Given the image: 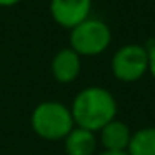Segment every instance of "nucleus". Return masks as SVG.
Wrapping results in <instances>:
<instances>
[{
	"label": "nucleus",
	"mask_w": 155,
	"mask_h": 155,
	"mask_svg": "<svg viewBox=\"0 0 155 155\" xmlns=\"http://www.w3.org/2000/svg\"><path fill=\"white\" fill-rule=\"evenodd\" d=\"M95 155H128L127 152H108V150H100Z\"/></svg>",
	"instance_id": "obj_12"
},
{
	"label": "nucleus",
	"mask_w": 155,
	"mask_h": 155,
	"mask_svg": "<svg viewBox=\"0 0 155 155\" xmlns=\"http://www.w3.org/2000/svg\"><path fill=\"white\" fill-rule=\"evenodd\" d=\"M62 142L65 155H95L98 152L97 134L80 127H74Z\"/></svg>",
	"instance_id": "obj_8"
},
{
	"label": "nucleus",
	"mask_w": 155,
	"mask_h": 155,
	"mask_svg": "<svg viewBox=\"0 0 155 155\" xmlns=\"http://www.w3.org/2000/svg\"><path fill=\"white\" fill-rule=\"evenodd\" d=\"M75 127L97 134L108 122L117 118L118 104L115 95L100 85H90L77 92L68 105Z\"/></svg>",
	"instance_id": "obj_1"
},
{
	"label": "nucleus",
	"mask_w": 155,
	"mask_h": 155,
	"mask_svg": "<svg viewBox=\"0 0 155 155\" xmlns=\"http://www.w3.org/2000/svg\"><path fill=\"white\" fill-rule=\"evenodd\" d=\"M20 0H0V7H12V5H17Z\"/></svg>",
	"instance_id": "obj_11"
},
{
	"label": "nucleus",
	"mask_w": 155,
	"mask_h": 155,
	"mask_svg": "<svg viewBox=\"0 0 155 155\" xmlns=\"http://www.w3.org/2000/svg\"><path fill=\"white\" fill-rule=\"evenodd\" d=\"M70 45L80 57H95L100 55L110 47L112 30L102 18L88 17L82 24L70 28Z\"/></svg>",
	"instance_id": "obj_3"
},
{
	"label": "nucleus",
	"mask_w": 155,
	"mask_h": 155,
	"mask_svg": "<svg viewBox=\"0 0 155 155\" xmlns=\"http://www.w3.org/2000/svg\"><path fill=\"white\" fill-rule=\"evenodd\" d=\"M145 47H147V52H148V74L155 80V40H152Z\"/></svg>",
	"instance_id": "obj_10"
},
{
	"label": "nucleus",
	"mask_w": 155,
	"mask_h": 155,
	"mask_svg": "<svg viewBox=\"0 0 155 155\" xmlns=\"http://www.w3.org/2000/svg\"><path fill=\"white\" fill-rule=\"evenodd\" d=\"M97 138H98V147H102V150L127 152L132 138V128L124 120L115 118L97 132Z\"/></svg>",
	"instance_id": "obj_7"
},
{
	"label": "nucleus",
	"mask_w": 155,
	"mask_h": 155,
	"mask_svg": "<svg viewBox=\"0 0 155 155\" xmlns=\"http://www.w3.org/2000/svg\"><path fill=\"white\" fill-rule=\"evenodd\" d=\"M110 70L118 82L134 84L148 74V52L142 44H125L114 52Z\"/></svg>",
	"instance_id": "obj_4"
},
{
	"label": "nucleus",
	"mask_w": 155,
	"mask_h": 155,
	"mask_svg": "<svg viewBox=\"0 0 155 155\" xmlns=\"http://www.w3.org/2000/svg\"><path fill=\"white\" fill-rule=\"evenodd\" d=\"M128 155H155V127H142L132 132Z\"/></svg>",
	"instance_id": "obj_9"
},
{
	"label": "nucleus",
	"mask_w": 155,
	"mask_h": 155,
	"mask_svg": "<svg viewBox=\"0 0 155 155\" xmlns=\"http://www.w3.org/2000/svg\"><path fill=\"white\" fill-rule=\"evenodd\" d=\"M92 4V0H50L48 10L60 27L70 30L90 17Z\"/></svg>",
	"instance_id": "obj_5"
},
{
	"label": "nucleus",
	"mask_w": 155,
	"mask_h": 155,
	"mask_svg": "<svg viewBox=\"0 0 155 155\" xmlns=\"http://www.w3.org/2000/svg\"><path fill=\"white\" fill-rule=\"evenodd\" d=\"M30 127L38 138L62 142L75 127L70 107L58 100H44L30 114Z\"/></svg>",
	"instance_id": "obj_2"
},
{
	"label": "nucleus",
	"mask_w": 155,
	"mask_h": 155,
	"mask_svg": "<svg viewBox=\"0 0 155 155\" xmlns=\"http://www.w3.org/2000/svg\"><path fill=\"white\" fill-rule=\"evenodd\" d=\"M82 70V57L70 47H64L52 57L50 72L58 84H72L78 78Z\"/></svg>",
	"instance_id": "obj_6"
}]
</instances>
